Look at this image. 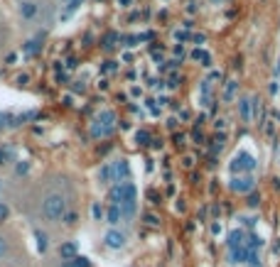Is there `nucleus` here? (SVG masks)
<instances>
[{"label": "nucleus", "mask_w": 280, "mask_h": 267, "mask_svg": "<svg viewBox=\"0 0 280 267\" xmlns=\"http://www.w3.org/2000/svg\"><path fill=\"white\" fill-rule=\"evenodd\" d=\"M275 76H280V57H278V62H275Z\"/></svg>", "instance_id": "26"}, {"label": "nucleus", "mask_w": 280, "mask_h": 267, "mask_svg": "<svg viewBox=\"0 0 280 267\" xmlns=\"http://www.w3.org/2000/svg\"><path fill=\"white\" fill-rule=\"evenodd\" d=\"M118 3H120L123 8H128V5H133V0H118Z\"/></svg>", "instance_id": "25"}, {"label": "nucleus", "mask_w": 280, "mask_h": 267, "mask_svg": "<svg viewBox=\"0 0 280 267\" xmlns=\"http://www.w3.org/2000/svg\"><path fill=\"white\" fill-rule=\"evenodd\" d=\"M113 172H116V179H128L130 167H128V162H125V159H118V162L113 164Z\"/></svg>", "instance_id": "11"}, {"label": "nucleus", "mask_w": 280, "mask_h": 267, "mask_svg": "<svg viewBox=\"0 0 280 267\" xmlns=\"http://www.w3.org/2000/svg\"><path fill=\"white\" fill-rule=\"evenodd\" d=\"M116 40H118V35H108V37H106V44H103V47H106V49H111Z\"/></svg>", "instance_id": "18"}, {"label": "nucleus", "mask_w": 280, "mask_h": 267, "mask_svg": "<svg viewBox=\"0 0 280 267\" xmlns=\"http://www.w3.org/2000/svg\"><path fill=\"white\" fill-rule=\"evenodd\" d=\"M27 169H30V164H18V174H27Z\"/></svg>", "instance_id": "22"}, {"label": "nucleus", "mask_w": 280, "mask_h": 267, "mask_svg": "<svg viewBox=\"0 0 280 267\" xmlns=\"http://www.w3.org/2000/svg\"><path fill=\"white\" fill-rule=\"evenodd\" d=\"M253 186H256V179H253L251 174H246V177H233V181H231V189L238 191V194H246V191H251Z\"/></svg>", "instance_id": "3"}, {"label": "nucleus", "mask_w": 280, "mask_h": 267, "mask_svg": "<svg viewBox=\"0 0 280 267\" xmlns=\"http://www.w3.org/2000/svg\"><path fill=\"white\" fill-rule=\"evenodd\" d=\"M130 96H133V98H140V96H143V89H140V86H133V89H130Z\"/></svg>", "instance_id": "19"}, {"label": "nucleus", "mask_w": 280, "mask_h": 267, "mask_svg": "<svg viewBox=\"0 0 280 267\" xmlns=\"http://www.w3.org/2000/svg\"><path fill=\"white\" fill-rule=\"evenodd\" d=\"M3 159H5V155H3V150H0V164H3Z\"/></svg>", "instance_id": "28"}, {"label": "nucleus", "mask_w": 280, "mask_h": 267, "mask_svg": "<svg viewBox=\"0 0 280 267\" xmlns=\"http://www.w3.org/2000/svg\"><path fill=\"white\" fill-rule=\"evenodd\" d=\"M192 59H194V62H199V64H202V67H207V69L211 67V54H209L204 47H197V49L192 52Z\"/></svg>", "instance_id": "5"}, {"label": "nucleus", "mask_w": 280, "mask_h": 267, "mask_svg": "<svg viewBox=\"0 0 280 267\" xmlns=\"http://www.w3.org/2000/svg\"><path fill=\"white\" fill-rule=\"evenodd\" d=\"M27 81H30V76H27V74H20V76H18V84H20V86H25Z\"/></svg>", "instance_id": "21"}, {"label": "nucleus", "mask_w": 280, "mask_h": 267, "mask_svg": "<svg viewBox=\"0 0 280 267\" xmlns=\"http://www.w3.org/2000/svg\"><path fill=\"white\" fill-rule=\"evenodd\" d=\"M116 130V113L113 111H103L96 115L93 125H91V137H108Z\"/></svg>", "instance_id": "2"}, {"label": "nucleus", "mask_w": 280, "mask_h": 267, "mask_svg": "<svg viewBox=\"0 0 280 267\" xmlns=\"http://www.w3.org/2000/svg\"><path fill=\"white\" fill-rule=\"evenodd\" d=\"M108 221H111V223H118V221H120V206H116V203L111 206V211H108Z\"/></svg>", "instance_id": "15"}, {"label": "nucleus", "mask_w": 280, "mask_h": 267, "mask_svg": "<svg viewBox=\"0 0 280 267\" xmlns=\"http://www.w3.org/2000/svg\"><path fill=\"white\" fill-rule=\"evenodd\" d=\"M123 243H125V238H123V233H118V230H111V233L106 235V245H108V247H123Z\"/></svg>", "instance_id": "9"}, {"label": "nucleus", "mask_w": 280, "mask_h": 267, "mask_svg": "<svg viewBox=\"0 0 280 267\" xmlns=\"http://www.w3.org/2000/svg\"><path fill=\"white\" fill-rule=\"evenodd\" d=\"M236 89H238V81H236V79H229V81H226V89H224V101H233Z\"/></svg>", "instance_id": "13"}, {"label": "nucleus", "mask_w": 280, "mask_h": 267, "mask_svg": "<svg viewBox=\"0 0 280 267\" xmlns=\"http://www.w3.org/2000/svg\"><path fill=\"white\" fill-rule=\"evenodd\" d=\"M116 69V62H106V67H103V71H113Z\"/></svg>", "instance_id": "23"}, {"label": "nucleus", "mask_w": 280, "mask_h": 267, "mask_svg": "<svg viewBox=\"0 0 280 267\" xmlns=\"http://www.w3.org/2000/svg\"><path fill=\"white\" fill-rule=\"evenodd\" d=\"M84 3H86V0H67V10L62 13V20H69V18H71Z\"/></svg>", "instance_id": "10"}, {"label": "nucleus", "mask_w": 280, "mask_h": 267, "mask_svg": "<svg viewBox=\"0 0 280 267\" xmlns=\"http://www.w3.org/2000/svg\"><path fill=\"white\" fill-rule=\"evenodd\" d=\"M62 3H67V0H62Z\"/></svg>", "instance_id": "29"}, {"label": "nucleus", "mask_w": 280, "mask_h": 267, "mask_svg": "<svg viewBox=\"0 0 280 267\" xmlns=\"http://www.w3.org/2000/svg\"><path fill=\"white\" fill-rule=\"evenodd\" d=\"M8 213H10V208H8V203H3V201H0V223H3V221L8 218Z\"/></svg>", "instance_id": "17"}, {"label": "nucleus", "mask_w": 280, "mask_h": 267, "mask_svg": "<svg viewBox=\"0 0 280 267\" xmlns=\"http://www.w3.org/2000/svg\"><path fill=\"white\" fill-rule=\"evenodd\" d=\"M256 167H258V162H256V157H253L248 150H238V152L231 157V162H229V169H231L233 174H238V177L253 174Z\"/></svg>", "instance_id": "1"}, {"label": "nucleus", "mask_w": 280, "mask_h": 267, "mask_svg": "<svg viewBox=\"0 0 280 267\" xmlns=\"http://www.w3.org/2000/svg\"><path fill=\"white\" fill-rule=\"evenodd\" d=\"M214 125H216V130H219V128H221V130H224V128H226V120H224V118H219V120H216V123H214Z\"/></svg>", "instance_id": "24"}, {"label": "nucleus", "mask_w": 280, "mask_h": 267, "mask_svg": "<svg viewBox=\"0 0 280 267\" xmlns=\"http://www.w3.org/2000/svg\"><path fill=\"white\" fill-rule=\"evenodd\" d=\"M219 3H221V0H219Z\"/></svg>", "instance_id": "30"}, {"label": "nucleus", "mask_w": 280, "mask_h": 267, "mask_svg": "<svg viewBox=\"0 0 280 267\" xmlns=\"http://www.w3.org/2000/svg\"><path fill=\"white\" fill-rule=\"evenodd\" d=\"M273 118H275V120L280 123V111H275V113H273Z\"/></svg>", "instance_id": "27"}, {"label": "nucleus", "mask_w": 280, "mask_h": 267, "mask_svg": "<svg viewBox=\"0 0 280 267\" xmlns=\"http://www.w3.org/2000/svg\"><path fill=\"white\" fill-rule=\"evenodd\" d=\"M20 15H23L25 20H32V18L37 15V3H32V0H25V3L20 5Z\"/></svg>", "instance_id": "7"}, {"label": "nucleus", "mask_w": 280, "mask_h": 267, "mask_svg": "<svg viewBox=\"0 0 280 267\" xmlns=\"http://www.w3.org/2000/svg\"><path fill=\"white\" fill-rule=\"evenodd\" d=\"M209 98H211V81L204 79L199 84V101H202V106H209Z\"/></svg>", "instance_id": "6"}, {"label": "nucleus", "mask_w": 280, "mask_h": 267, "mask_svg": "<svg viewBox=\"0 0 280 267\" xmlns=\"http://www.w3.org/2000/svg\"><path fill=\"white\" fill-rule=\"evenodd\" d=\"M175 40L182 44V42H189V40H192V35H189V32H185V30H182V32L177 30V32H175Z\"/></svg>", "instance_id": "16"}, {"label": "nucleus", "mask_w": 280, "mask_h": 267, "mask_svg": "<svg viewBox=\"0 0 280 267\" xmlns=\"http://www.w3.org/2000/svg\"><path fill=\"white\" fill-rule=\"evenodd\" d=\"M98 179H101V184H108V181H113V179H116L113 164H103V167H101V172H98Z\"/></svg>", "instance_id": "12"}, {"label": "nucleus", "mask_w": 280, "mask_h": 267, "mask_svg": "<svg viewBox=\"0 0 280 267\" xmlns=\"http://www.w3.org/2000/svg\"><path fill=\"white\" fill-rule=\"evenodd\" d=\"M91 211H93V218H101V216H103V211H101V206H98V203H93V208H91Z\"/></svg>", "instance_id": "20"}, {"label": "nucleus", "mask_w": 280, "mask_h": 267, "mask_svg": "<svg viewBox=\"0 0 280 267\" xmlns=\"http://www.w3.org/2000/svg\"><path fill=\"white\" fill-rule=\"evenodd\" d=\"M238 113H241V120H243V123H251V120H253V111H251V96H243V98H238Z\"/></svg>", "instance_id": "4"}, {"label": "nucleus", "mask_w": 280, "mask_h": 267, "mask_svg": "<svg viewBox=\"0 0 280 267\" xmlns=\"http://www.w3.org/2000/svg\"><path fill=\"white\" fill-rule=\"evenodd\" d=\"M10 240L5 233H0V262H10Z\"/></svg>", "instance_id": "8"}, {"label": "nucleus", "mask_w": 280, "mask_h": 267, "mask_svg": "<svg viewBox=\"0 0 280 267\" xmlns=\"http://www.w3.org/2000/svg\"><path fill=\"white\" fill-rule=\"evenodd\" d=\"M135 140H138V145H148V142H153V135L148 130H138L135 133Z\"/></svg>", "instance_id": "14"}]
</instances>
